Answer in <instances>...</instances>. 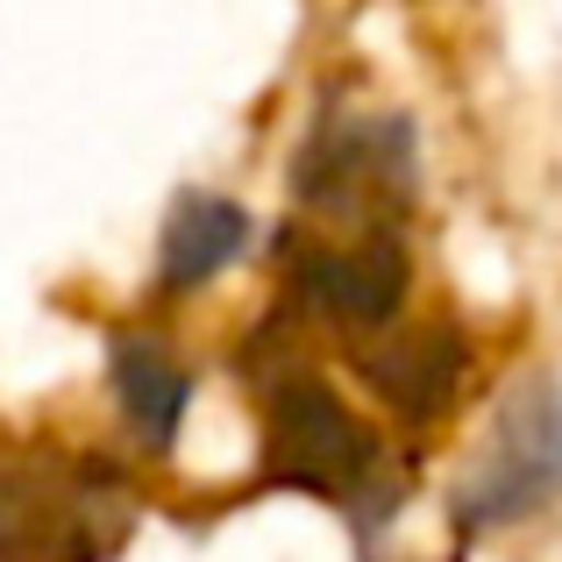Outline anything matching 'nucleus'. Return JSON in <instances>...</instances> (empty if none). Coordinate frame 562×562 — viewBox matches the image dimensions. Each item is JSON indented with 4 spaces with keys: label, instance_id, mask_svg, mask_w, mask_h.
<instances>
[{
    "label": "nucleus",
    "instance_id": "7ed1b4c3",
    "mask_svg": "<svg viewBox=\"0 0 562 562\" xmlns=\"http://www.w3.org/2000/svg\"><path fill=\"white\" fill-rule=\"evenodd\" d=\"M292 186L314 214L363 221V235H384V221L420 192V128H413V114L392 108L321 114L292 157Z\"/></svg>",
    "mask_w": 562,
    "mask_h": 562
},
{
    "label": "nucleus",
    "instance_id": "0eeeda50",
    "mask_svg": "<svg viewBox=\"0 0 562 562\" xmlns=\"http://www.w3.org/2000/svg\"><path fill=\"white\" fill-rule=\"evenodd\" d=\"M249 249V214L228 192H179L157 235V292H200Z\"/></svg>",
    "mask_w": 562,
    "mask_h": 562
},
{
    "label": "nucleus",
    "instance_id": "423d86ee",
    "mask_svg": "<svg viewBox=\"0 0 562 562\" xmlns=\"http://www.w3.org/2000/svg\"><path fill=\"white\" fill-rule=\"evenodd\" d=\"M463 363H470V342L456 328H413V335H392V342H371L357 357V371L398 420H441L456 406Z\"/></svg>",
    "mask_w": 562,
    "mask_h": 562
},
{
    "label": "nucleus",
    "instance_id": "20e7f679",
    "mask_svg": "<svg viewBox=\"0 0 562 562\" xmlns=\"http://www.w3.org/2000/svg\"><path fill=\"white\" fill-rule=\"evenodd\" d=\"M555 498H562V384L535 371L506 384L470 470L456 477V527L492 535V527L535 520Z\"/></svg>",
    "mask_w": 562,
    "mask_h": 562
},
{
    "label": "nucleus",
    "instance_id": "f257e3e1",
    "mask_svg": "<svg viewBox=\"0 0 562 562\" xmlns=\"http://www.w3.org/2000/svg\"><path fill=\"white\" fill-rule=\"evenodd\" d=\"M136 492L93 456L0 463V562H108L136 535Z\"/></svg>",
    "mask_w": 562,
    "mask_h": 562
},
{
    "label": "nucleus",
    "instance_id": "f03ea898",
    "mask_svg": "<svg viewBox=\"0 0 562 562\" xmlns=\"http://www.w3.org/2000/svg\"><path fill=\"white\" fill-rule=\"evenodd\" d=\"M263 477L285 484V492H314L335 506L384 520L392 492H384V449L378 435L342 406L328 378L285 363L278 378H263Z\"/></svg>",
    "mask_w": 562,
    "mask_h": 562
},
{
    "label": "nucleus",
    "instance_id": "6e6552de",
    "mask_svg": "<svg viewBox=\"0 0 562 562\" xmlns=\"http://www.w3.org/2000/svg\"><path fill=\"white\" fill-rule=\"evenodd\" d=\"M108 384H114L122 420L136 427V441L150 456H165L171 441H179V427H186V406H192V378L179 371V357H171L157 335H114Z\"/></svg>",
    "mask_w": 562,
    "mask_h": 562
},
{
    "label": "nucleus",
    "instance_id": "39448f33",
    "mask_svg": "<svg viewBox=\"0 0 562 562\" xmlns=\"http://www.w3.org/2000/svg\"><path fill=\"white\" fill-rule=\"evenodd\" d=\"M413 263L398 235H357V243H306L292 257V300L342 335H371L406 306Z\"/></svg>",
    "mask_w": 562,
    "mask_h": 562
}]
</instances>
